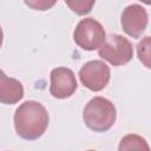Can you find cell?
<instances>
[{
    "instance_id": "cell-9",
    "label": "cell",
    "mask_w": 151,
    "mask_h": 151,
    "mask_svg": "<svg viewBox=\"0 0 151 151\" xmlns=\"http://www.w3.org/2000/svg\"><path fill=\"white\" fill-rule=\"evenodd\" d=\"M118 151H150L147 142L139 134L130 133L122 138Z\"/></svg>"
},
{
    "instance_id": "cell-10",
    "label": "cell",
    "mask_w": 151,
    "mask_h": 151,
    "mask_svg": "<svg viewBox=\"0 0 151 151\" xmlns=\"http://www.w3.org/2000/svg\"><path fill=\"white\" fill-rule=\"evenodd\" d=\"M66 4L72 8L73 12H76L77 14H86L91 11L92 6L94 5V1H66Z\"/></svg>"
},
{
    "instance_id": "cell-3",
    "label": "cell",
    "mask_w": 151,
    "mask_h": 151,
    "mask_svg": "<svg viewBox=\"0 0 151 151\" xmlns=\"http://www.w3.org/2000/svg\"><path fill=\"white\" fill-rule=\"evenodd\" d=\"M105 39L106 33L103 25L93 18L81 19L73 31L74 42L85 51L99 50L105 42Z\"/></svg>"
},
{
    "instance_id": "cell-2",
    "label": "cell",
    "mask_w": 151,
    "mask_h": 151,
    "mask_svg": "<svg viewBox=\"0 0 151 151\" xmlns=\"http://www.w3.org/2000/svg\"><path fill=\"white\" fill-rule=\"evenodd\" d=\"M117 118V111L112 101L104 97L92 98L85 106L83 119L85 125L94 132H105L112 127Z\"/></svg>"
},
{
    "instance_id": "cell-7",
    "label": "cell",
    "mask_w": 151,
    "mask_h": 151,
    "mask_svg": "<svg viewBox=\"0 0 151 151\" xmlns=\"http://www.w3.org/2000/svg\"><path fill=\"white\" fill-rule=\"evenodd\" d=\"M77 80L72 70L67 67H57L51 71L50 93L58 99L71 97L77 90Z\"/></svg>"
},
{
    "instance_id": "cell-5",
    "label": "cell",
    "mask_w": 151,
    "mask_h": 151,
    "mask_svg": "<svg viewBox=\"0 0 151 151\" xmlns=\"http://www.w3.org/2000/svg\"><path fill=\"white\" fill-rule=\"evenodd\" d=\"M81 84L91 91H101L110 81V67L101 60H91L85 63L79 70Z\"/></svg>"
},
{
    "instance_id": "cell-6",
    "label": "cell",
    "mask_w": 151,
    "mask_h": 151,
    "mask_svg": "<svg viewBox=\"0 0 151 151\" xmlns=\"http://www.w3.org/2000/svg\"><path fill=\"white\" fill-rule=\"evenodd\" d=\"M147 22V12L142 5H129L122 13V27L124 32L132 38L142 37L146 29Z\"/></svg>"
},
{
    "instance_id": "cell-4",
    "label": "cell",
    "mask_w": 151,
    "mask_h": 151,
    "mask_svg": "<svg viewBox=\"0 0 151 151\" xmlns=\"http://www.w3.org/2000/svg\"><path fill=\"white\" fill-rule=\"evenodd\" d=\"M101 59L109 61L113 66H122L131 61L133 57L132 44L120 34H110L105 42L98 50Z\"/></svg>"
},
{
    "instance_id": "cell-1",
    "label": "cell",
    "mask_w": 151,
    "mask_h": 151,
    "mask_svg": "<svg viewBox=\"0 0 151 151\" xmlns=\"http://www.w3.org/2000/svg\"><path fill=\"white\" fill-rule=\"evenodd\" d=\"M50 122L47 110L42 104L35 100L22 103L14 113V127L19 137L26 140L40 138Z\"/></svg>"
},
{
    "instance_id": "cell-11",
    "label": "cell",
    "mask_w": 151,
    "mask_h": 151,
    "mask_svg": "<svg viewBox=\"0 0 151 151\" xmlns=\"http://www.w3.org/2000/svg\"><path fill=\"white\" fill-rule=\"evenodd\" d=\"M25 4H26V5H28V6H32V7L37 8V9H39V11H45V9L50 8L51 6H53V5H54V1H52V2H50V4H48V2H46V1H38V4L26 1Z\"/></svg>"
},
{
    "instance_id": "cell-8",
    "label": "cell",
    "mask_w": 151,
    "mask_h": 151,
    "mask_svg": "<svg viewBox=\"0 0 151 151\" xmlns=\"http://www.w3.org/2000/svg\"><path fill=\"white\" fill-rule=\"evenodd\" d=\"M24 97V86L22 84L14 79L9 78L5 74L2 70H0V103L12 105L17 104Z\"/></svg>"
},
{
    "instance_id": "cell-12",
    "label": "cell",
    "mask_w": 151,
    "mask_h": 151,
    "mask_svg": "<svg viewBox=\"0 0 151 151\" xmlns=\"http://www.w3.org/2000/svg\"><path fill=\"white\" fill-rule=\"evenodd\" d=\"M2 40H4V33H2V28L0 27V47L2 45Z\"/></svg>"
},
{
    "instance_id": "cell-13",
    "label": "cell",
    "mask_w": 151,
    "mask_h": 151,
    "mask_svg": "<svg viewBox=\"0 0 151 151\" xmlns=\"http://www.w3.org/2000/svg\"><path fill=\"white\" fill-rule=\"evenodd\" d=\"M86 151H94V150H86Z\"/></svg>"
}]
</instances>
